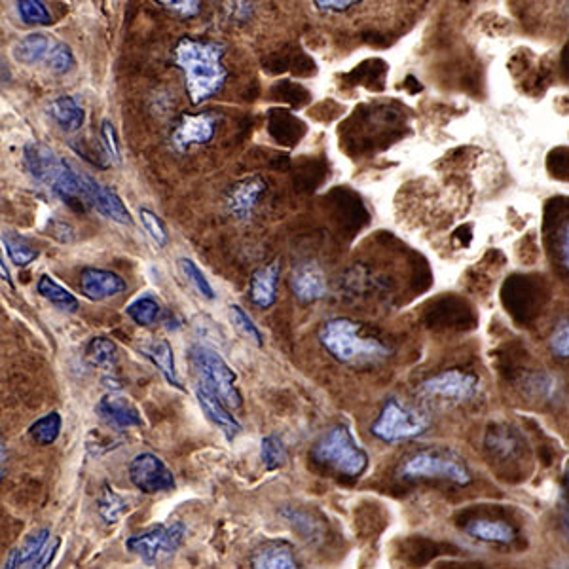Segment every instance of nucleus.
Here are the masks:
<instances>
[{
  "mask_svg": "<svg viewBox=\"0 0 569 569\" xmlns=\"http://www.w3.org/2000/svg\"><path fill=\"white\" fill-rule=\"evenodd\" d=\"M486 446L490 452H494L497 456L505 458V456H511L516 446H518V441L514 439L513 435L505 429H496L492 433H488V439H486Z\"/></svg>",
  "mask_w": 569,
  "mask_h": 569,
  "instance_id": "58836bf2",
  "label": "nucleus"
},
{
  "mask_svg": "<svg viewBox=\"0 0 569 569\" xmlns=\"http://www.w3.org/2000/svg\"><path fill=\"white\" fill-rule=\"evenodd\" d=\"M88 359L95 367H112L118 361V348L111 338L97 336L88 346Z\"/></svg>",
  "mask_w": 569,
  "mask_h": 569,
  "instance_id": "473e14b6",
  "label": "nucleus"
},
{
  "mask_svg": "<svg viewBox=\"0 0 569 569\" xmlns=\"http://www.w3.org/2000/svg\"><path fill=\"white\" fill-rule=\"evenodd\" d=\"M224 46L211 40L184 37L173 52L175 65L183 71L186 92L194 105L215 97L228 80L222 63Z\"/></svg>",
  "mask_w": 569,
  "mask_h": 569,
  "instance_id": "f257e3e1",
  "label": "nucleus"
},
{
  "mask_svg": "<svg viewBox=\"0 0 569 569\" xmlns=\"http://www.w3.org/2000/svg\"><path fill=\"white\" fill-rule=\"evenodd\" d=\"M48 112H50V116L57 126L67 133L78 131L86 120V112L71 95L57 97L56 101H52Z\"/></svg>",
  "mask_w": 569,
  "mask_h": 569,
  "instance_id": "5701e85b",
  "label": "nucleus"
},
{
  "mask_svg": "<svg viewBox=\"0 0 569 569\" xmlns=\"http://www.w3.org/2000/svg\"><path fill=\"white\" fill-rule=\"evenodd\" d=\"M551 351L560 357V359H568L569 357V325L568 319H562L556 329L552 331L551 340H549Z\"/></svg>",
  "mask_w": 569,
  "mask_h": 569,
  "instance_id": "ea45409f",
  "label": "nucleus"
},
{
  "mask_svg": "<svg viewBox=\"0 0 569 569\" xmlns=\"http://www.w3.org/2000/svg\"><path fill=\"white\" fill-rule=\"evenodd\" d=\"M266 188H268L266 181L260 177H249V179H241L238 183L232 184L226 194L228 213L239 221L249 219L255 213L258 200L264 196Z\"/></svg>",
  "mask_w": 569,
  "mask_h": 569,
  "instance_id": "9b49d317",
  "label": "nucleus"
},
{
  "mask_svg": "<svg viewBox=\"0 0 569 569\" xmlns=\"http://www.w3.org/2000/svg\"><path fill=\"white\" fill-rule=\"evenodd\" d=\"M184 537H186V526L183 522H173L169 526L158 524L147 532L131 535L126 547L129 552L137 554L147 566H154L179 551Z\"/></svg>",
  "mask_w": 569,
  "mask_h": 569,
  "instance_id": "0eeeda50",
  "label": "nucleus"
},
{
  "mask_svg": "<svg viewBox=\"0 0 569 569\" xmlns=\"http://www.w3.org/2000/svg\"><path fill=\"white\" fill-rule=\"evenodd\" d=\"M279 514L293 526V530L300 533L304 539L308 541H317V539H323V522L313 518L312 514L300 507H294V505H287L283 507Z\"/></svg>",
  "mask_w": 569,
  "mask_h": 569,
  "instance_id": "a878e982",
  "label": "nucleus"
},
{
  "mask_svg": "<svg viewBox=\"0 0 569 569\" xmlns=\"http://www.w3.org/2000/svg\"><path fill=\"white\" fill-rule=\"evenodd\" d=\"M569 232H568V221L566 224L562 226V230H560V239H558V253H560V262L566 266V270H568V262H569Z\"/></svg>",
  "mask_w": 569,
  "mask_h": 569,
  "instance_id": "a18cd8bd",
  "label": "nucleus"
},
{
  "mask_svg": "<svg viewBox=\"0 0 569 569\" xmlns=\"http://www.w3.org/2000/svg\"><path fill=\"white\" fill-rule=\"evenodd\" d=\"M319 10H323V12H336V14H340V12H346L349 8H353L355 4H361L359 0H317V2H313Z\"/></svg>",
  "mask_w": 569,
  "mask_h": 569,
  "instance_id": "c03bdc74",
  "label": "nucleus"
},
{
  "mask_svg": "<svg viewBox=\"0 0 569 569\" xmlns=\"http://www.w3.org/2000/svg\"><path fill=\"white\" fill-rule=\"evenodd\" d=\"M179 268H181L183 276L186 277V281L194 287L196 293L202 294L203 298H207V300L215 298V291H213L211 283L207 281V277L203 276L202 270L196 266L194 260L179 258Z\"/></svg>",
  "mask_w": 569,
  "mask_h": 569,
  "instance_id": "72a5a7b5",
  "label": "nucleus"
},
{
  "mask_svg": "<svg viewBox=\"0 0 569 569\" xmlns=\"http://www.w3.org/2000/svg\"><path fill=\"white\" fill-rule=\"evenodd\" d=\"M80 287L86 298H90L93 302H101L124 293L126 281L109 270L86 268L80 274Z\"/></svg>",
  "mask_w": 569,
  "mask_h": 569,
  "instance_id": "dca6fc26",
  "label": "nucleus"
},
{
  "mask_svg": "<svg viewBox=\"0 0 569 569\" xmlns=\"http://www.w3.org/2000/svg\"><path fill=\"white\" fill-rule=\"evenodd\" d=\"M25 167L33 179L38 183L52 184L56 179L57 171L63 166L65 160H61L56 152L44 143L33 141L25 147Z\"/></svg>",
  "mask_w": 569,
  "mask_h": 569,
  "instance_id": "f3484780",
  "label": "nucleus"
},
{
  "mask_svg": "<svg viewBox=\"0 0 569 569\" xmlns=\"http://www.w3.org/2000/svg\"><path fill=\"white\" fill-rule=\"evenodd\" d=\"M2 241H4L8 257L18 266H29L38 257V251L33 247V243L12 230L2 234Z\"/></svg>",
  "mask_w": 569,
  "mask_h": 569,
  "instance_id": "cd10ccee",
  "label": "nucleus"
},
{
  "mask_svg": "<svg viewBox=\"0 0 569 569\" xmlns=\"http://www.w3.org/2000/svg\"><path fill=\"white\" fill-rule=\"evenodd\" d=\"M48 541H50V530L48 528H42V530L31 533L19 547L10 552V556H8V560L2 569H19L25 564H31L38 554L44 551Z\"/></svg>",
  "mask_w": 569,
  "mask_h": 569,
  "instance_id": "b1692460",
  "label": "nucleus"
},
{
  "mask_svg": "<svg viewBox=\"0 0 569 569\" xmlns=\"http://www.w3.org/2000/svg\"><path fill=\"white\" fill-rule=\"evenodd\" d=\"M61 547V539H54L52 543H48L44 547V551L38 554L37 558L29 564V569H48L52 566V562L56 560L57 551Z\"/></svg>",
  "mask_w": 569,
  "mask_h": 569,
  "instance_id": "37998d69",
  "label": "nucleus"
},
{
  "mask_svg": "<svg viewBox=\"0 0 569 569\" xmlns=\"http://www.w3.org/2000/svg\"><path fill=\"white\" fill-rule=\"evenodd\" d=\"M129 480L143 494H164L175 488V475L156 454H139L129 463Z\"/></svg>",
  "mask_w": 569,
  "mask_h": 569,
  "instance_id": "1a4fd4ad",
  "label": "nucleus"
},
{
  "mask_svg": "<svg viewBox=\"0 0 569 569\" xmlns=\"http://www.w3.org/2000/svg\"><path fill=\"white\" fill-rule=\"evenodd\" d=\"M291 289L298 302L312 304L327 296V277L315 262H302L293 270Z\"/></svg>",
  "mask_w": 569,
  "mask_h": 569,
  "instance_id": "ddd939ff",
  "label": "nucleus"
},
{
  "mask_svg": "<svg viewBox=\"0 0 569 569\" xmlns=\"http://www.w3.org/2000/svg\"><path fill=\"white\" fill-rule=\"evenodd\" d=\"M230 317H232L234 327L238 329L239 334H241L243 338H247L249 342H253L257 348H262V344H264L262 332L258 331V327L253 323V319L249 317V313L245 312L238 304H232V306H230Z\"/></svg>",
  "mask_w": 569,
  "mask_h": 569,
  "instance_id": "f704fd0d",
  "label": "nucleus"
},
{
  "mask_svg": "<svg viewBox=\"0 0 569 569\" xmlns=\"http://www.w3.org/2000/svg\"><path fill=\"white\" fill-rule=\"evenodd\" d=\"M141 351H143V355L147 357L148 361L160 370V374L166 378L169 386L183 389L181 380H179V374H177V367H175L173 348H171V344L167 340H164V338L152 340V342L145 344Z\"/></svg>",
  "mask_w": 569,
  "mask_h": 569,
  "instance_id": "412c9836",
  "label": "nucleus"
},
{
  "mask_svg": "<svg viewBox=\"0 0 569 569\" xmlns=\"http://www.w3.org/2000/svg\"><path fill=\"white\" fill-rule=\"evenodd\" d=\"M251 569H300V566L289 543L266 541L251 554Z\"/></svg>",
  "mask_w": 569,
  "mask_h": 569,
  "instance_id": "6ab92c4d",
  "label": "nucleus"
},
{
  "mask_svg": "<svg viewBox=\"0 0 569 569\" xmlns=\"http://www.w3.org/2000/svg\"><path fill=\"white\" fill-rule=\"evenodd\" d=\"M50 186L63 202L69 203L76 211H84L86 198H84L80 175L67 162H63V166L57 171L56 179Z\"/></svg>",
  "mask_w": 569,
  "mask_h": 569,
  "instance_id": "4be33fe9",
  "label": "nucleus"
},
{
  "mask_svg": "<svg viewBox=\"0 0 569 569\" xmlns=\"http://www.w3.org/2000/svg\"><path fill=\"white\" fill-rule=\"evenodd\" d=\"M126 312L137 325L150 327V325H154L158 321V317L162 313V306H160V302L156 298H152V296L147 294V296H139L137 300H133Z\"/></svg>",
  "mask_w": 569,
  "mask_h": 569,
  "instance_id": "c756f323",
  "label": "nucleus"
},
{
  "mask_svg": "<svg viewBox=\"0 0 569 569\" xmlns=\"http://www.w3.org/2000/svg\"><path fill=\"white\" fill-rule=\"evenodd\" d=\"M18 12L27 25H50L52 23L48 8L40 0H21L18 2Z\"/></svg>",
  "mask_w": 569,
  "mask_h": 569,
  "instance_id": "c9c22d12",
  "label": "nucleus"
},
{
  "mask_svg": "<svg viewBox=\"0 0 569 569\" xmlns=\"http://www.w3.org/2000/svg\"><path fill=\"white\" fill-rule=\"evenodd\" d=\"M97 509L105 522L116 524L124 514L128 513V503L122 496H118L112 488L105 486L103 494L97 499Z\"/></svg>",
  "mask_w": 569,
  "mask_h": 569,
  "instance_id": "7c9ffc66",
  "label": "nucleus"
},
{
  "mask_svg": "<svg viewBox=\"0 0 569 569\" xmlns=\"http://www.w3.org/2000/svg\"><path fill=\"white\" fill-rule=\"evenodd\" d=\"M80 181H82L86 203L93 205L103 217L118 222V224H124V226L133 224V217L126 203L122 202V198L112 188L95 181L90 175H80Z\"/></svg>",
  "mask_w": 569,
  "mask_h": 569,
  "instance_id": "9d476101",
  "label": "nucleus"
},
{
  "mask_svg": "<svg viewBox=\"0 0 569 569\" xmlns=\"http://www.w3.org/2000/svg\"><path fill=\"white\" fill-rule=\"evenodd\" d=\"M0 279H2V281H6L8 285H12V279H10V272L6 270V266L2 264V260H0Z\"/></svg>",
  "mask_w": 569,
  "mask_h": 569,
  "instance_id": "49530a36",
  "label": "nucleus"
},
{
  "mask_svg": "<svg viewBox=\"0 0 569 569\" xmlns=\"http://www.w3.org/2000/svg\"><path fill=\"white\" fill-rule=\"evenodd\" d=\"M260 459L266 471H277L287 463L289 454H287V446L281 441V437L268 435L260 441Z\"/></svg>",
  "mask_w": 569,
  "mask_h": 569,
  "instance_id": "c85d7f7f",
  "label": "nucleus"
},
{
  "mask_svg": "<svg viewBox=\"0 0 569 569\" xmlns=\"http://www.w3.org/2000/svg\"><path fill=\"white\" fill-rule=\"evenodd\" d=\"M169 12L181 16V18H194L202 12V2L198 0H167V2H158Z\"/></svg>",
  "mask_w": 569,
  "mask_h": 569,
  "instance_id": "a19ab883",
  "label": "nucleus"
},
{
  "mask_svg": "<svg viewBox=\"0 0 569 569\" xmlns=\"http://www.w3.org/2000/svg\"><path fill=\"white\" fill-rule=\"evenodd\" d=\"M190 361L200 376L198 382L215 393L230 412L241 408L243 397L238 389V376L215 349L192 346Z\"/></svg>",
  "mask_w": 569,
  "mask_h": 569,
  "instance_id": "423d86ee",
  "label": "nucleus"
},
{
  "mask_svg": "<svg viewBox=\"0 0 569 569\" xmlns=\"http://www.w3.org/2000/svg\"><path fill=\"white\" fill-rule=\"evenodd\" d=\"M312 459L323 469L346 478H359L368 469L367 450L357 442L348 425L331 427L312 448Z\"/></svg>",
  "mask_w": 569,
  "mask_h": 569,
  "instance_id": "7ed1b4c3",
  "label": "nucleus"
},
{
  "mask_svg": "<svg viewBox=\"0 0 569 569\" xmlns=\"http://www.w3.org/2000/svg\"><path fill=\"white\" fill-rule=\"evenodd\" d=\"M215 135V118L211 114H184L177 128L173 129L171 141L177 150H188L196 145H205Z\"/></svg>",
  "mask_w": 569,
  "mask_h": 569,
  "instance_id": "f8f14e48",
  "label": "nucleus"
},
{
  "mask_svg": "<svg viewBox=\"0 0 569 569\" xmlns=\"http://www.w3.org/2000/svg\"><path fill=\"white\" fill-rule=\"evenodd\" d=\"M97 416L107 423L112 429H131V427H141L143 418L139 410L129 403L122 395H105L97 406H95Z\"/></svg>",
  "mask_w": 569,
  "mask_h": 569,
  "instance_id": "4468645a",
  "label": "nucleus"
},
{
  "mask_svg": "<svg viewBox=\"0 0 569 569\" xmlns=\"http://www.w3.org/2000/svg\"><path fill=\"white\" fill-rule=\"evenodd\" d=\"M61 416L57 412H50L46 414L44 418H40L37 422L31 425L29 429V435L33 441L42 444V446H48V444H54L61 433Z\"/></svg>",
  "mask_w": 569,
  "mask_h": 569,
  "instance_id": "2f4dec72",
  "label": "nucleus"
},
{
  "mask_svg": "<svg viewBox=\"0 0 569 569\" xmlns=\"http://www.w3.org/2000/svg\"><path fill=\"white\" fill-rule=\"evenodd\" d=\"M465 532L475 541L486 545H511L516 541L518 533L513 524L496 518H477L465 526Z\"/></svg>",
  "mask_w": 569,
  "mask_h": 569,
  "instance_id": "aec40b11",
  "label": "nucleus"
},
{
  "mask_svg": "<svg viewBox=\"0 0 569 569\" xmlns=\"http://www.w3.org/2000/svg\"><path fill=\"white\" fill-rule=\"evenodd\" d=\"M4 459V446H2V441H0V461Z\"/></svg>",
  "mask_w": 569,
  "mask_h": 569,
  "instance_id": "de8ad7c7",
  "label": "nucleus"
},
{
  "mask_svg": "<svg viewBox=\"0 0 569 569\" xmlns=\"http://www.w3.org/2000/svg\"><path fill=\"white\" fill-rule=\"evenodd\" d=\"M46 63L56 74L71 73L74 69L73 50L63 42H56L52 44V50L46 57Z\"/></svg>",
  "mask_w": 569,
  "mask_h": 569,
  "instance_id": "e433bc0d",
  "label": "nucleus"
},
{
  "mask_svg": "<svg viewBox=\"0 0 569 569\" xmlns=\"http://www.w3.org/2000/svg\"><path fill=\"white\" fill-rule=\"evenodd\" d=\"M50 50H52V40L42 33H33L21 38L14 46L12 54L21 65H37L40 61H46Z\"/></svg>",
  "mask_w": 569,
  "mask_h": 569,
  "instance_id": "393cba45",
  "label": "nucleus"
},
{
  "mask_svg": "<svg viewBox=\"0 0 569 569\" xmlns=\"http://www.w3.org/2000/svg\"><path fill=\"white\" fill-rule=\"evenodd\" d=\"M319 342L334 361L348 367H374L393 355V348L359 321L334 317L321 325Z\"/></svg>",
  "mask_w": 569,
  "mask_h": 569,
  "instance_id": "f03ea898",
  "label": "nucleus"
},
{
  "mask_svg": "<svg viewBox=\"0 0 569 569\" xmlns=\"http://www.w3.org/2000/svg\"><path fill=\"white\" fill-rule=\"evenodd\" d=\"M139 217H141V222H143L148 236L154 239V243H156L158 247H166L167 241H169V234H167L164 221H162L154 211L147 209V207H141V209H139Z\"/></svg>",
  "mask_w": 569,
  "mask_h": 569,
  "instance_id": "4c0bfd02",
  "label": "nucleus"
},
{
  "mask_svg": "<svg viewBox=\"0 0 569 569\" xmlns=\"http://www.w3.org/2000/svg\"><path fill=\"white\" fill-rule=\"evenodd\" d=\"M37 291L48 302H52L61 312L74 313L78 310V300L73 293H69L65 287H61L50 276H42L38 279Z\"/></svg>",
  "mask_w": 569,
  "mask_h": 569,
  "instance_id": "bb28decb",
  "label": "nucleus"
},
{
  "mask_svg": "<svg viewBox=\"0 0 569 569\" xmlns=\"http://www.w3.org/2000/svg\"><path fill=\"white\" fill-rule=\"evenodd\" d=\"M420 389L425 397H431V399H441V401H450V403H467L477 397L480 380L473 372H467L461 368H448L435 376H429Z\"/></svg>",
  "mask_w": 569,
  "mask_h": 569,
  "instance_id": "6e6552de",
  "label": "nucleus"
},
{
  "mask_svg": "<svg viewBox=\"0 0 569 569\" xmlns=\"http://www.w3.org/2000/svg\"><path fill=\"white\" fill-rule=\"evenodd\" d=\"M194 391H196V399H198V403L202 406L205 416L221 429V433L224 435L226 441H234L239 433H241V423L234 418V414L222 404L221 399H219L215 393H211V391H209L207 387L202 386L200 382H196Z\"/></svg>",
  "mask_w": 569,
  "mask_h": 569,
  "instance_id": "2eb2a0df",
  "label": "nucleus"
},
{
  "mask_svg": "<svg viewBox=\"0 0 569 569\" xmlns=\"http://www.w3.org/2000/svg\"><path fill=\"white\" fill-rule=\"evenodd\" d=\"M101 139H103L105 154L114 162H118L120 160V145H118V139H116V129H114L109 120H105L101 124Z\"/></svg>",
  "mask_w": 569,
  "mask_h": 569,
  "instance_id": "79ce46f5",
  "label": "nucleus"
},
{
  "mask_svg": "<svg viewBox=\"0 0 569 569\" xmlns=\"http://www.w3.org/2000/svg\"><path fill=\"white\" fill-rule=\"evenodd\" d=\"M279 274H281V264L274 260V262L255 270V274L251 276L249 296L257 308L268 310L276 304Z\"/></svg>",
  "mask_w": 569,
  "mask_h": 569,
  "instance_id": "a211bd4d",
  "label": "nucleus"
},
{
  "mask_svg": "<svg viewBox=\"0 0 569 569\" xmlns=\"http://www.w3.org/2000/svg\"><path fill=\"white\" fill-rule=\"evenodd\" d=\"M429 427L431 420L423 410H418L397 397H389L370 425V433L378 441L399 444L420 439L429 431Z\"/></svg>",
  "mask_w": 569,
  "mask_h": 569,
  "instance_id": "39448f33",
  "label": "nucleus"
},
{
  "mask_svg": "<svg viewBox=\"0 0 569 569\" xmlns=\"http://www.w3.org/2000/svg\"><path fill=\"white\" fill-rule=\"evenodd\" d=\"M397 477L403 480H442L456 486H469L473 475L458 454L442 448L416 450L401 461Z\"/></svg>",
  "mask_w": 569,
  "mask_h": 569,
  "instance_id": "20e7f679",
  "label": "nucleus"
}]
</instances>
